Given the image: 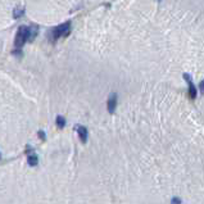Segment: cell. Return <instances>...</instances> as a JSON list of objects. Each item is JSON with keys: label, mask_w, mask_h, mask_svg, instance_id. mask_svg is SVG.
<instances>
[{"label": "cell", "mask_w": 204, "mask_h": 204, "mask_svg": "<svg viewBox=\"0 0 204 204\" xmlns=\"http://www.w3.org/2000/svg\"><path fill=\"white\" fill-rule=\"evenodd\" d=\"M69 31H71V23L69 22L63 23L61 26L55 27V29H53L50 31V40L54 43V41H57L61 36H67V35L69 34Z\"/></svg>", "instance_id": "cell-1"}, {"label": "cell", "mask_w": 204, "mask_h": 204, "mask_svg": "<svg viewBox=\"0 0 204 204\" xmlns=\"http://www.w3.org/2000/svg\"><path fill=\"white\" fill-rule=\"evenodd\" d=\"M29 39H30V27H26V26L19 27L16 36V41H14L16 49H22V46L26 44V41H29Z\"/></svg>", "instance_id": "cell-2"}, {"label": "cell", "mask_w": 204, "mask_h": 204, "mask_svg": "<svg viewBox=\"0 0 204 204\" xmlns=\"http://www.w3.org/2000/svg\"><path fill=\"white\" fill-rule=\"evenodd\" d=\"M184 78H185V81L188 82V85H189V96H190V99L194 100L195 98H196V95H198L196 87H195L194 83H193V80H191V77H190V75L185 73V75H184Z\"/></svg>", "instance_id": "cell-3"}, {"label": "cell", "mask_w": 204, "mask_h": 204, "mask_svg": "<svg viewBox=\"0 0 204 204\" xmlns=\"http://www.w3.org/2000/svg\"><path fill=\"white\" fill-rule=\"evenodd\" d=\"M76 131L78 133V138L81 140V143L85 144L87 141V138H89V131L85 126H81V125H77L76 126Z\"/></svg>", "instance_id": "cell-4"}, {"label": "cell", "mask_w": 204, "mask_h": 204, "mask_svg": "<svg viewBox=\"0 0 204 204\" xmlns=\"http://www.w3.org/2000/svg\"><path fill=\"white\" fill-rule=\"evenodd\" d=\"M107 108L109 113H114L116 108H117V94H112L109 98H108L107 101Z\"/></svg>", "instance_id": "cell-5"}, {"label": "cell", "mask_w": 204, "mask_h": 204, "mask_svg": "<svg viewBox=\"0 0 204 204\" xmlns=\"http://www.w3.org/2000/svg\"><path fill=\"white\" fill-rule=\"evenodd\" d=\"M29 164L31 167H35V166H37V163H39V158L36 154H32V155H29Z\"/></svg>", "instance_id": "cell-6"}, {"label": "cell", "mask_w": 204, "mask_h": 204, "mask_svg": "<svg viewBox=\"0 0 204 204\" xmlns=\"http://www.w3.org/2000/svg\"><path fill=\"white\" fill-rule=\"evenodd\" d=\"M55 123H57L58 128H64V126H66V119H64V117H62V116H58L57 119H55Z\"/></svg>", "instance_id": "cell-7"}, {"label": "cell", "mask_w": 204, "mask_h": 204, "mask_svg": "<svg viewBox=\"0 0 204 204\" xmlns=\"http://www.w3.org/2000/svg\"><path fill=\"white\" fill-rule=\"evenodd\" d=\"M23 13H24L23 9H16L14 12H13V18H14V19H18L19 17L23 16Z\"/></svg>", "instance_id": "cell-8"}, {"label": "cell", "mask_w": 204, "mask_h": 204, "mask_svg": "<svg viewBox=\"0 0 204 204\" xmlns=\"http://www.w3.org/2000/svg\"><path fill=\"white\" fill-rule=\"evenodd\" d=\"M171 204H182V199L178 196H173V198H171Z\"/></svg>", "instance_id": "cell-9"}, {"label": "cell", "mask_w": 204, "mask_h": 204, "mask_svg": "<svg viewBox=\"0 0 204 204\" xmlns=\"http://www.w3.org/2000/svg\"><path fill=\"white\" fill-rule=\"evenodd\" d=\"M37 135H39V138H40V140H45V132L44 131H39Z\"/></svg>", "instance_id": "cell-10"}, {"label": "cell", "mask_w": 204, "mask_h": 204, "mask_svg": "<svg viewBox=\"0 0 204 204\" xmlns=\"http://www.w3.org/2000/svg\"><path fill=\"white\" fill-rule=\"evenodd\" d=\"M199 89H200V91H202V93H204V80L202 81V82H200V85H199Z\"/></svg>", "instance_id": "cell-11"}, {"label": "cell", "mask_w": 204, "mask_h": 204, "mask_svg": "<svg viewBox=\"0 0 204 204\" xmlns=\"http://www.w3.org/2000/svg\"><path fill=\"white\" fill-rule=\"evenodd\" d=\"M0 158H1V154H0Z\"/></svg>", "instance_id": "cell-12"}]
</instances>
